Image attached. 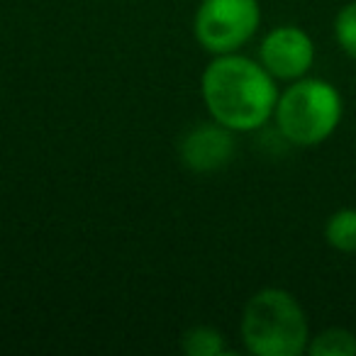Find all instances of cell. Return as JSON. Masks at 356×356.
<instances>
[{
    "instance_id": "1",
    "label": "cell",
    "mask_w": 356,
    "mask_h": 356,
    "mask_svg": "<svg viewBox=\"0 0 356 356\" xmlns=\"http://www.w3.org/2000/svg\"><path fill=\"white\" fill-rule=\"evenodd\" d=\"M203 100L210 118L232 132H252L273 118L278 103L276 79L237 51L220 54L203 71Z\"/></svg>"
},
{
    "instance_id": "2",
    "label": "cell",
    "mask_w": 356,
    "mask_h": 356,
    "mask_svg": "<svg viewBox=\"0 0 356 356\" xmlns=\"http://www.w3.org/2000/svg\"><path fill=\"white\" fill-rule=\"evenodd\" d=\"M242 339L257 356H300L310 344V322L293 293L264 288L244 307Z\"/></svg>"
},
{
    "instance_id": "3",
    "label": "cell",
    "mask_w": 356,
    "mask_h": 356,
    "mask_svg": "<svg viewBox=\"0 0 356 356\" xmlns=\"http://www.w3.org/2000/svg\"><path fill=\"white\" fill-rule=\"evenodd\" d=\"M344 115V100L337 86L325 79L291 81L278 95L276 124L278 132L296 147H317L337 132Z\"/></svg>"
},
{
    "instance_id": "4",
    "label": "cell",
    "mask_w": 356,
    "mask_h": 356,
    "mask_svg": "<svg viewBox=\"0 0 356 356\" xmlns=\"http://www.w3.org/2000/svg\"><path fill=\"white\" fill-rule=\"evenodd\" d=\"M259 0H203L195 13V37L210 54H232L242 49L259 30Z\"/></svg>"
},
{
    "instance_id": "5",
    "label": "cell",
    "mask_w": 356,
    "mask_h": 356,
    "mask_svg": "<svg viewBox=\"0 0 356 356\" xmlns=\"http://www.w3.org/2000/svg\"><path fill=\"white\" fill-rule=\"evenodd\" d=\"M259 61L276 81H298L315 64V42L298 25H281L264 37Z\"/></svg>"
},
{
    "instance_id": "6",
    "label": "cell",
    "mask_w": 356,
    "mask_h": 356,
    "mask_svg": "<svg viewBox=\"0 0 356 356\" xmlns=\"http://www.w3.org/2000/svg\"><path fill=\"white\" fill-rule=\"evenodd\" d=\"M234 154L232 129L215 122L195 124L181 142V159L191 171L208 173L227 166Z\"/></svg>"
},
{
    "instance_id": "7",
    "label": "cell",
    "mask_w": 356,
    "mask_h": 356,
    "mask_svg": "<svg viewBox=\"0 0 356 356\" xmlns=\"http://www.w3.org/2000/svg\"><path fill=\"white\" fill-rule=\"evenodd\" d=\"M325 239L334 252L356 254V208H339L325 222Z\"/></svg>"
},
{
    "instance_id": "8",
    "label": "cell",
    "mask_w": 356,
    "mask_h": 356,
    "mask_svg": "<svg viewBox=\"0 0 356 356\" xmlns=\"http://www.w3.org/2000/svg\"><path fill=\"white\" fill-rule=\"evenodd\" d=\"M307 354L312 356H356V334L344 327H330L310 337Z\"/></svg>"
},
{
    "instance_id": "9",
    "label": "cell",
    "mask_w": 356,
    "mask_h": 356,
    "mask_svg": "<svg viewBox=\"0 0 356 356\" xmlns=\"http://www.w3.org/2000/svg\"><path fill=\"white\" fill-rule=\"evenodd\" d=\"M181 346L188 356H220L225 354V339L213 327H193L184 334Z\"/></svg>"
},
{
    "instance_id": "10",
    "label": "cell",
    "mask_w": 356,
    "mask_h": 356,
    "mask_svg": "<svg viewBox=\"0 0 356 356\" xmlns=\"http://www.w3.org/2000/svg\"><path fill=\"white\" fill-rule=\"evenodd\" d=\"M334 40L349 59L356 61V0L346 3L334 17Z\"/></svg>"
}]
</instances>
